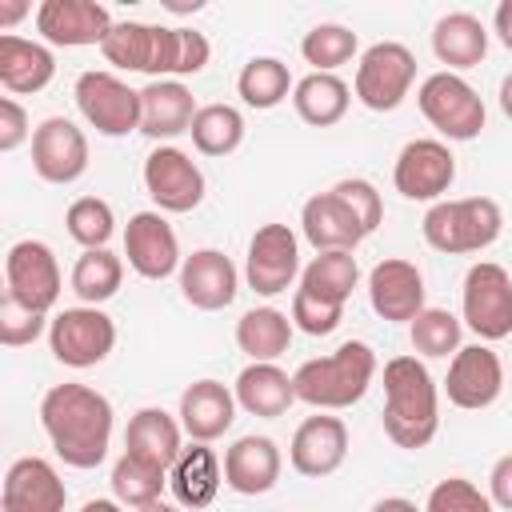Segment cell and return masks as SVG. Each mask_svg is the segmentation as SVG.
Listing matches in <instances>:
<instances>
[{
	"label": "cell",
	"instance_id": "obj_22",
	"mask_svg": "<svg viewBox=\"0 0 512 512\" xmlns=\"http://www.w3.org/2000/svg\"><path fill=\"white\" fill-rule=\"evenodd\" d=\"M196 96L184 80H148L140 88V132L148 140H176L192 132Z\"/></svg>",
	"mask_w": 512,
	"mask_h": 512
},
{
	"label": "cell",
	"instance_id": "obj_23",
	"mask_svg": "<svg viewBox=\"0 0 512 512\" xmlns=\"http://www.w3.org/2000/svg\"><path fill=\"white\" fill-rule=\"evenodd\" d=\"M236 408L240 404H236V392L228 384H220V380H196V384L184 388L176 416H180V428H184L188 440L212 444V440H220L232 428Z\"/></svg>",
	"mask_w": 512,
	"mask_h": 512
},
{
	"label": "cell",
	"instance_id": "obj_35",
	"mask_svg": "<svg viewBox=\"0 0 512 512\" xmlns=\"http://www.w3.org/2000/svg\"><path fill=\"white\" fill-rule=\"evenodd\" d=\"M356 284H360V264L352 252H316L300 272V288L332 304H348Z\"/></svg>",
	"mask_w": 512,
	"mask_h": 512
},
{
	"label": "cell",
	"instance_id": "obj_40",
	"mask_svg": "<svg viewBox=\"0 0 512 512\" xmlns=\"http://www.w3.org/2000/svg\"><path fill=\"white\" fill-rule=\"evenodd\" d=\"M460 332L464 324L448 312V308H424L412 324H408V336H412V348L428 360H448L460 352Z\"/></svg>",
	"mask_w": 512,
	"mask_h": 512
},
{
	"label": "cell",
	"instance_id": "obj_28",
	"mask_svg": "<svg viewBox=\"0 0 512 512\" xmlns=\"http://www.w3.org/2000/svg\"><path fill=\"white\" fill-rule=\"evenodd\" d=\"M220 484H224V464H220V456H216L208 444H196V440H192V444L176 456V464L168 468V488H172L176 504H180V508H192V512L208 508V504L216 500Z\"/></svg>",
	"mask_w": 512,
	"mask_h": 512
},
{
	"label": "cell",
	"instance_id": "obj_29",
	"mask_svg": "<svg viewBox=\"0 0 512 512\" xmlns=\"http://www.w3.org/2000/svg\"><path fill=\"white\" fill-rule=\"evenodd\" d=\"M124 452L168 472L176 464V456L184 452V428L164 408H140V412H132L128 428H124Z\"/></svg>",
	"mask_w": 512,
	"mask_h": 512
},
{
	"label": "cell",
	"instance_id": "obj_37",
	"mask_svg": "<svg viewBox=\"0 0 512 512\" xmlns=\"http://www.w3.org/2000/svg\"><path fill=\"white\" fill-rule=\"evenodd\" d=\"M192 144L200 156H232L244 144V112L232 104H204L192 120Z\"/></svg>",
	"mask_w": 512,
	"mask_h": 512
},
{
	"label": "cell",
	"instance_id": "obj_54",
	"mask_svg": "<svg viewBox=\"0 0 512 512\" xmlns=\"http://www.w3.org/2000/svg\"><path fill=\"white\" fill-rule=\"evenodd\" d=\"M136 512H180V504H164V500H152V504H144V508H136Z\"/></svg>",
	"mask_w": 512,
	"mask_h": 512
},
{
	"label": "cell",
	"instance_id": "obj_33",
	"mask_svg": "<svg viewBox=\"0 0 512 512\" xmlns=\"http://www.w3.org/2000/svg\"><path fill=\"white\" fill-rule=\"evenodd\" d=\"M352 104V88L336 76V72H308L304 80H296L292 88V108L304 124L312 128H332L344 120Z\"/></svg>",
	"mask_w": 512,
	"mask_h": 512
},
{
	"label": "cell",
	"instance_id": "obj_41",
	"mask_svg": "<svg viewBox=\"0 0 512 512\" xmlns=\"http://www.w3.org/2000/svg\"><path fill=\"white\" fill-rule=\"evenodd\" d=\"M64 228L68 236L88 252V248H108L112 232H116V216H112V204L100 200V196H80L68 204L64 212Z\"/></svg>",
	"mask_w": 512,
	"mask_h": 512
},
{
	"label": "cell",
	"instance_id": "obj_12",
	"mask_svg": "<svg viewBox=\"0 0 512 512\" xmlns=\"http://www.w3.org/2000/svg\"><path fill=\"white\" fill-rule=\"evenodd\" d=\"M144 188L156 204V212H192L204 200V172L200 164L176 148V144H156L144 160Z\"/></svg>",
	"mask_w": 512,
	"mask_h": 512
},
{
	"label": "cell",
	"instance_id": "obj_32",
	"mask_svg": "<svg viewBox=\"0 0 512 512\" xmlns=\"http://www.w3.org/2000/svg\"><path fill=\"white\" fill-rule=\"evenodd\" d=\"M292 316L272 308V304H260V308H248L240 320H236V344L248 360L256 364H276V356L288 352L292 344Z\"/></svg>",
	"mask_w": 512,
	"mask_h": 512
},
{
	"label": "cell",
	"instance_id": "obj_19",
	"mask_svg": "<svg viewBox=\"0 0 512 512\" xmlns=\"http://www.w3.org/2000/svg\"><path fill=\"white\" fill-rule=\"evenodd\" d=\"M68 488L44 456H20L4 472L0 512H64Z\"/></svg>",
	"mask_w": 512,
	"mask_h": 512
},
{
	"label": "cell",
	"instance_id": "obj_21",
	"mask_svg": "<svg viewBox=\"0 0 512 512\" xmlns=\"http://www.w3.org/2000/svg\"><path fill=\"white\" fill-rule=\"evenodd\" d=\"M344 456H348V424L340 416H308L292 432L288 464L308 480L332 476L344 464Z\"/></svg>",
	"mask_w": 512,
	"mask_h": 512
},
{
	"label": "cell",
	"instance_id": "obj_7",
	"mask_svg": "<svg viewBox=\"0 0 512 512\" xmlns=\"http://www.w3.org/2000/svg\"><path fill=\"white\" fill-rule=\"evenodd\" d=\"M48 348L64 368H96L116 348V324L92 304L64 308L48 324Z\"/></svg>",
	"mask_w": 512,
	"mask_h": 512
},
{
	"label": "cell",
	"instance_id": "obj_2",
	"mask_svg": "<svg viewBox=\"0 0 512 512\" xmlns=\"http://www.w3.org/2000/svg\"><path fill=\"white\" fill-rule=\"evenodd\" d=\"M440 432V388L424 360L392 356L384 364V436L396 448H428Z\"/></svg>",
	"mask_w": 512,
	"mask_h": 512
},
{
	"label": "cell",
	"instance_id": "obj_47",
	"mask_svg": "<svg viewBox=\"0 0 512 512\" xmlns=\"http://www.w3.org/2000/svg\"><path fill=\"white\" fill-rule=\"evenodd\" d=\"M32 120L16 96H0V152H16L24 140H32Z\"/></svg>",
	"mask_w": 512,
	"mask_h": 512
},
{
	"label": "cell",
	"instance_id": "obj_15",
	"mask_svg": "<svg viewBox=\"0 0 512 512\" xmlns=\"http://www.w3.org/2000/svg\"><path fill=\"white\" fill-rule=\"evenodd\" d=\"M444 392L456 408L480 412L492 408L504 392V364L488 344H460V352L448 360Z\"/></svg>",
	"mask_w": 512,
	"mask_h": 512
},
{
	"label": "cell",
	"instance_id": "obj_44",
	"mask_svg": "<svg viewBox=\"0 0 512 512\" xmlns=\"http://www.w3.org/2000/svg\"><path fill=\"white\" fill-rule=\"evenodd\" d=\"M424 512H492L488 492H480L472 480L464 476H448L428 492Z\"/></svg>",
	"mask_w": 512,
	"mask_h": 512
},
{
	"label": "cell",
	"instance_id": "obj_20",
	"mask_svg": "<svg viewBox=\"0 0 512 512\" xmlns=\"http://www.w3.org/2000/svg\"><path fill=\"white\" fill-rule=\"evenodd\" d=\"M240 272L220 248H196L180 264V296L200 312H220L236 300Z\"/></svg>",
	"mask_w": 512,
	"mask_h": 512
},
{
	"label": "cell",
	"instance_id": "obj_1",
	"mask_svg": "<svg viewBox=\"0 0 512 512\" xmlns=\"http://www.w3.org/2000/svg\"><path fill=\"white\" fill-rule=\"evenodd\" d=\"M112 416V400L88 384H52L40 400V428L68 468L104 464Z\"/></svg>",
	"mask_w": 512,
	"mask_h": 512
},
{
	"label": "cell",
	"instance_id": "obj_34",
	"mask_svg": "<svg viewBox=\"0 0 512 512\" xmlns=\"http://www.w3.org/2000/svg\"><path fill=\"white\" fill-rule=\"evenodd\" d=\"M292 88H296V80H292L288 64L276 56H252L236 76V96L256 112L284 104L292 96Z\"/></svg>",
	"mask_w": 512,
	"mask_h": 512
},
{
	"label": "cell",
	"instance_id": "obj_38",
	"mask_svg": "<svg viewBox=\"0 0 512 512\" xmlns=\"http://www.w3.org/2000/svg\"><path fill=\"white\" fill-rule=\"evenodd\" d=\"M108 484H112V500H120L124 508L136 512V508L160 500V492L168 488V472L148 464V460H140V456H132V452H124L112 464V480Z\"/></svg>",
	"mask_w": 512,
	"mask_h": 512
},
{
	"label": "cell",
	"instance_id": "obj_50",
	"mask_svg": "<svg viewBox=\"0 0 512 512\" xmlns=\"http://www.w3.org/2000/svg\"><path fill=\"white\" fill-rule=\"evenodd\" d=\"M28 16V4L24 0H8V4H0V32L8 36V28L16 24V20H24Z\"/></svg>",
	"mask_w": 512,
	"mask_h": 512
},
{
	"label": "cell",
	"instance_id": "obj_9",
	"mask_svg": "<svg viewBox=\"0 0 512 512\" xmlns=\"http://www.w3.org/2000/svg\"><path fill=\"white\" fill-rule=\"evenodd\" d=\"M64 276L56 264V252L44 240H16L4 256V292L20 300L24 308L48 316L60 300Z\"/></svg>",
	"mask_w": 512,
	"mask_h": 512
},
{
	"label": "cell",
	"instance_id": "obj_43",
	"mask_svg": "<svg viewBox=\"0 0 512 512\" xmlns=\"http://www.w3.org/2000/svg\"><path fill=\"white\" fill-rule=\"evenodd\" d=\"M332 192L352 208V216L360 220L364 236H372V232L380 228V220H384V200H380V192H376L372 180H364V176H344V180L332 184Z\"/></svg>",
	"mask_w": 512,
	"mask_h": 512
},
{
	"label": "cell",
	"instance_id": "obj_51",
	"mask_svg": "<svg viewBox=\"0 0 512 512\" xmlns=\"http://www.w3.org/2000/svg\"><path fill=\"white\" fill-rule=\"evenodd\" d=\"M372 512H424V508H416L408 496H384L372 504Z\"/></svg>",
	"mask_w": 512,
	"mask_h": 512
},
{
	"label": "cell",
	"instance_id": "obj_26",
	"mask_svg": "<svg viewBox=\"0 0 512 512\" xmlns=\"http://www.w3.org/2000/svg\"><path fill=\"white\" fill-rule=\"evenodd\" d=\"M104 60L120 72H144L160 80V60H164V24H140V20H120L100 44Z\"/></svg>",
	"mask_w": 512,
	"mask_h": 512
},
{
	"label": "cell",
	"instance_id": "obj_27",
	"mask_svg": "<svg viewBox=\"0 0 512 512\" xmlns=\"http://www.w3.org/2000/svg\"><path fill=\"white\" fill-rule=\"evenodd\" d=\"M56 76V56L40 40H24L16 32L0 36V84L12 96H32L44 92Z\"/></svg>",
	"mask_w": 512,
	"mask_h": 512
},
{
	"label": "cell",
	"instance_id": "obj_5",
	"mask_svg": "<svg viewBox=\"0 0 512 512\" xmlns=\"http://www.w3.org/2000/svg\"><path fill=\"white\" fill-rule=\"evenodd\" d=\"M416 104L424 112V120L444 136V140H476L484 132V100L480 92L460 76V72H432L420 92H416Z\"/></svg>",
	"mask_w": 512,
	"mask_h": 512
},
{
	"label": "cell",
	"instance_id": "obj_30",
	"mask_svg": "<svg viewBox=\"0 0 512 512\" xmlns=\"http://www.w3.org/2000/svg\"><path fill=\"white\" fill-rule=\"evenodd\" d=\"M232 392H236V404L260 420H276L296 404V384L280 364H256L252 360L248 368H240Z\"/></svg>",
	"mask_w": 512,
	"mask_h": 512
},
{
	"label": "cell",
	"instance_id": "obj_17",
	"mask_svg": "<svg viewBox=\"0 0 512 512\" xmlns=\"http://www.w3.org/2000/svg\"><path fill=\"white\" fill-rule=\"evenodd\" d=\"M36 32L56 48L104 44L112 32V12L96 0H44L36 8Z\"/></svg>",
	"mask_w": 512,
	"mask_h": 512
},
{
	"label": "cell",
	"instance_id": "obj_25",
	"mask_svg": "<svg viewBox=\"0 0 512 512\" xmlns=\"http://www.w3.org/2000/svg\"><path fill=\"white\" fill-rule=\"evenodd\" d=\"M300 228H304V240H308L316 252H356V244L364 240L360 220L352 216V208H348L332 188L304 200V208H300Z\"/></svg>",
	"mask_w": 512,
	"mask_h": 512
},
{
	"label": "cell",
	"instance_id": "obj_52",
	"mask_svg": "<svg viewBox=\"0 0 512 512\" xmlns=\"http://www.w3.org/2000/svg\"><path fill=\"white\" fill-rule=\"evenodd\" d=\"M80 512H124V504H120V500H104V496H96V500H84Z\"/></svg>",
	"mask_w": 512,
	"mask_h": 512
},
{
	"label": "cell",
	"instance_id": "obj_42",
	"mask_svg": "<svg viewBox=\"0 0 512 512\" xmlns=\"http://www.w3.org/2000/svg\"><path fill=\"white\" fill-rule=\"evenodd\" d=\"M212 56V44L196 28H164V60H160V80H180L196 76Z\"/></svg>",
	"mask_w": 512,
	"mask_h": 512
},
{
	"label": "cell",
	"instance_id": "obj_48",
	"mask_svg": "<svg viewBox=\"0 0 512 512\" xmlns=\"http://www.w3.org/2000/svg\"><path fill=\"white\" fill-rule=\"evenodd\" d=\"M488 500L496 508L512 512V452L492 464V472H488Z\"/></svg>",
	"mask_w": 512,
	"mask_h": 512
},
{
	"label": "cell",
	"instance_id": "obj_8",
	"mask_svg": "<svg viewBox=\"0 0 512 512\" xmlns=\"http://www.w3.org/2000/svg\"><path fill=\"white\" fill-rule=\"evenodd\" d=\"M76 108L100 136H128L140 132V92L128 88L116 72H80L76 76Z\"/></svg>",
	"mask_w": 512,
	"mask_h": 512
},
{
	"label": "cell",
	"instance_id": "obj_6",
	"mask_svg": "<svg viewBox=\"0 0 512 512\" xmlns=\"http://www.w3.org/2000/svg\"><path fill=\"white\" fill-rule=\"evenodd\" d=\"M412 84H416V56L400 40H380V44L364 48V56L356 64L352 92L372 112H396L404 104V96L412 92Z\"/></svg>",
	"mask_w": 512,
	"mask_h": 512
},
{
	"label": "cell",
	"instance_id": "obj_13",
	"mask_svg": "<svg viewBox=\"0 0 512 512\" xmlns=\"http://www.w3.org/2000/svg\"><path fill=\"white\" fill-rule=\"evenodd\" d=\"M456 180V156L448 152L444 140H408L392 164V184L404 200H420V204H436Z\"/></svg>",
	"mask_w": 512,
	"mask_h": 512
},
{
	"label": "cell",
	"instance_id": "obj_11",
	"mask_svg": "<svg viewBox=\"0 0 512 512\" xmlns=\"http://www.w3.org/2000/svg\"><path fill=\"white\" fill-rule=\"evenodd\" d=\"M300 244L288 224H260L248 240L244 280L256 296H280L300 276Z\"/></svg>",
	"mask_w": 512,
	"mask_h": 512
},
{
	"label": "cell",
	"instance_id": "obj_16",
	"mask_svg": "<svg viewBox=\"0 0 512 512\" xmlns=\"http://www.w3.org/2000/svg\"><path fill=\"white\" fill-rule=\"evenodd\" d=\"M124 256H128V268L136 276H144V280H168L184 264L176 228L164 220V212H136V216H128Z\"/></svg>",
	"mask_w": 512,
	"mask_h": 512
},
{
	"label": "cell",
	"instance_id": "obj_3",
	"mask_svg": "<svg viewBox=\"0 0 512 512\" xmlns=\"http://www.w3.org/2000/svg\"><path fill=\"white\" fill-rule=\"evenodd\" d=\"M376 352L372 344L364 340H344L336 352L328 356H316V360H304L296 372H292V384H296V400L320 408V412H340V408H352L364 400V392L372 388L376 380Z\"/></svg>",
	"mask_w": 512,
	"mask_h": 512
},
{
	"label": "cell",
	"instance_id": "obj_53",
	"mask_svg": "<svg viewBox=\"0 0 512 512\" xmlns=\"http://www.w3.org/2000/svg\"><path fill=\"white\" fill-rule=\"evenodd\" d=\"M500 112L512 120V72L500 80Z\"/></svg>",
	"mask_w": 512,
	"mask_h": 512
},
{
	"label": "cell",
	"instance_id": "obj_10",
	"mask_svg": "<svg viewBox=\"0 0 512 512\" xmlns=\"http://www.w3.org/2000/svg\"><path fill=\"white\" fill-rule=\"evenodd\" d=\"M460 312L480 340H504L512 332V276L496 260L472 264L460 288Z\"/></svg>",
	"mask_w": 512,
	"mask_h": 512
},
{
	"label": "cell",
	"instance_id": "obj_18",
	"mask_svg": "<svg viewBox=\"0 0 512 512\" xmlns=\"http://www.w3.org/2000/svg\"><path fill=\"white\" fill-rule=\"evenodd\" d=\"M368 304L380 320L392 324H412L428 304H424V276L412 260L388 256L368 272Z\"/></svg>",
	"mask_w": 512,
	"mask_h": 512
},
{
	"label": "cell",
	"instance_id": "obj_4",
	"mask_svg": "<svg viewBox=\"0 0 512 512\" xmlns=\"http://www.w3.org/2000/svg\"><path fill=\"white\" fill-rule=\"evenodd\" d=\"M420 232L428 240V248L444 252V256H468V252H484L500 240L504 232V212L492 196H464V200H436L424 220Z\"/></svg>",
	"mask_w": 512,
	"mask_h": 512
},
{
	"label": "cell",
	"instance_id": "obj_45",
	"mask_svg": "<svg viewBox=\"0 0 512 512\" xmlns=\"http://www.w3.org/2000/svg\"><path fill=\"white\" fill-rule=\"evenodd\" d=\"M340 320H344V304L320 300V296H312V292H304V288L292 292V324H296L300 332H308V336H328V332L340 328Z\"/></svg>",
	"mask_w": 512,
	"mask_h": 512
},
{
	"label": "cell",
	"instance_id": "obj_36",
	"mask_svg": "<svg viewBox=\"0 0 512 512\" xmlns=\"http://www.w3.org/2000/svg\"><path fill=\"white\" fill-rule=\"evenodd\" d=\"M120 280H124V260L108 248H88L72 264V292L80 296V304L100 308L120 292Z\"/></svg>",
	"mask_w": 512,
	"mask_h": 512
},
{
	"label": "cell",
	"instance_id": "obj_49",
	"mask_svg": "<svg viewBox=\"0 0 512 512\" xmlns=\"http://www.w3.org/2000/svg\"><path fill=\"white\" fill-rule=\"evenodd\" d=\"M492 32L500 36V44L512 52V0H500L496 4V16H492Z\"/></svg>",
	"mask_w": 512,
	"mask_h": 512
},
{
	"label": "cell",
	"instance_id": "obj_24",
	"mask_svg": "<svg viewBox=\"0 0 512 512\" xmlns=\"http://www.w3.org/2000/svg\"><path fill=\"white\" fill-rule=\"evenodd\" d=\"M284 468V456L276 448L272 436H240L228 452H224V484L240 496H264L276 488Z\"/></svg>",
	"mask_w": 512,
	"mask_h": 512
},
{
	"label": "cell",
	"instance_id": "obj_14",
	"mask_svg": "<svg viewBox=\"0 0 512 512\" xmlns=\"http://www.w3.org/2000/svg\"><path fill=\"white\" fill-rule=\"evenodd\" d=\"M32 168L44 184H76L88 172V136L68 116H48L32 132Z\"/></svg>",
	"mask_w": 512,
	"mask_h": 512
},
{
	"label": "cell",
	"instance_id": "obj_31",
	"mask_svg": "<svg viewBox=\"0 0 512 512\" xmlns=\"http://www.w3.org/2000/svg\"><path fill=\"white\" fill-rule=\"evenodd\" d=\"M432 52L448 72L476 68L488 56V28L472 12H448L432 24Z\"/></svg>",
	"mask_w": 512,
	"mask_h": 512
},
{
	"label": "cell",
	"instance_id": "obj_46",
	"mask_svg": "<svg viewBox=\"0 0 512 512\" xmlns=\"http://www.w3.org/2000/svg\"><path fill=\"white\" fill-rule=\"evenodd\" d=\"M40 332H44V316L32 312V308H24L20 300H12V296L4 292V296H0V344H4V348H24V344H32Z\"/></svg>",
	"mask_w": 512,
	"mask_h": 512
},
{
	"label": "cell",
	"instance_id": "obj_39",
	"mask_svg": "<svg viewBox=\"0 0 512 512\" xmlns=\"http://www.w3.org/2000/svg\"><path fill=\"white\" fill-rule=\"evenodd\" d=\"M356 48H360V40L348 24H316L300 40V56L312 64V72H336L340 64H348L356 56Z\"/></svg>",
	"mask_w": 512,
	"mask_h": 512
}]
</instances>
